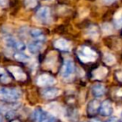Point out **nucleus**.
Returning a JSON list of instances; mask_svg holds the SVG:
<instances>
[{
    "label": "nucleus",
    "mask_w": 122,
    "mask_h": 122,
    "mask_svg": "<svg viewBox=\"0 0 122 122\" xmlns=\"http://www.w3.org/2000/svg\"><path fill=\"white\" fill-rule=\"evenodd\" d=\"M77 55L82 63L86 64L94 62L98 58V54L95 50L88 46H81L77 50Z\"/></svg>",
    "instance_id": "obj_1"
},
{
    "label": "nucleus",
    "mask_w": 122,
    "mask_h": 122,
    "mask_svg": "<svg viewBox=\"0 0 122 122\" xmlns=\"http://www.w3.org/2000/svg\"><path fill=\"white\" fill-rule=\"evenodd\" d=\"M21 98V92L14 88H0V99L7 102H15Z\"/></svg>",
    "instance_id": "obj_2"
},
{
    "label": "nucleus",
    "mask_w": 122,
    "mask_h": 122,
    "mask_svg": "<svg viewBox=\"0 0 122 122\" xmlns=\"http://www.w3.org/2000/svg\"><path fill=\"white\" fill-rule=\"evenodd\" d=\"M34 120L36 122H55V118L53 115L41 109H38L34 112Z\"/></svg>",
    "instance_id": "obj_3"
},
{
    "label": "nucleus",
    "mask_w": 122,
    "mask_h": 122,
    "mask_svg": "<svg viewBox=\"0 0 122 122\" xmlns=\"http://www.w3.org/2000/svg\"><path fill=\"white\" fill-rule=\"evenodd\" d=\"M75 72V65L71 59H67L64 62V65L61 70V75L65 79H68Z\"/></svg>",
    "instance_id": "obj_4"
},
{
    "label": "nucleus",
    "mask_w": 122,
    "mask_h": 122,
    "mask_svg": "<svg viewBox=\"0 0 122 122\" xmlns=\"http://www.w3.org/2000/svg\"><path fill=\"white\" fill-rule=\"evenodd\" d=\"M36 82H37V85L41 87H49L56 83V80L48 74H44L38 77Z\"/></svg>",
    "instance_id": "obj_5"
},
{
    "label": "nucleus",
    "mask_w": 122,
    "mask_h": 122,
    "mask_svg": "<svg viewBox=\"0 0 122 122\" xmlns=\"http://www.w3.org/2000/svg\"><path fill=\"white\" fill-rule=\"evenodd\" d=\"M37 18L40 22L48 24L51 21L50 9L48 7H42L37 11Z\"/></svg>",
    "instance_id": "obj_6"
},
{
    "label": "nucleus",
    "mask_w": 122,
    "mask_h": 122,
    "mask_svg": "<svg viewBox=\"0 0 122 122\" xmlns=\"http://www.w3.org/2000/svg\"><path fill=\"white\" fill-rule=\"evenodd\" d=\"M113 104H112V102L110 100H106L102 104H100L99 112H100L101 115H103V116H110L112 115V113H113Z\"/></svg>",
    "instance_id": "obj_7"
},
{
    "label": "nucleus",
    "mask_w": 122,
    "mask_h": 122,
    "mask_svg": "<svg viewBox=\"0 0 122 122\" xmlns=\"http://www.w3.org/2000/svg\"><path fill=\"white\" fill-rule=\"evenodd\" d=\"M8 70L12 74V75L14 77V79L19 81H24L26 80V74L24 72V70L18 66H9Z\"/></svg>",
    "instance_id": "obj_8"
},
{
    "label": "nucleus",
    "mask_w": 122,
    "mask_h": 122,
    "mask_svg": "<svg viewBox=\"0 0 122 122\" xmlns=\"http://www.w3.org/2000/svg\"><path fill=\"white\" fill-rule=\"evenodd\" d=\"M5 44L7 46L11 48H15L19 50H24L25 49V44L20 42L18 39L13 37H7L5 39Z\"/></svg>",
    "instance_id": "obj_9"
},
{
    "label": "nucleus",
    "mask_w": 122,
    "mask_h": 122,
    "mask_svg": "<svg viewBox=\"0 0 122 122\" xmlns=\"http://www.w3.org/2000/svg\"><path fill=\"white\" fill-rule=\"evenodd\" d=\"M54 46L55 49L61 51H70L71 49V44L65 39H59L54 41Z\"/></svg>",
    "instance_id": "obj_10"
},
{
    "label": "nucleus",
    "mask_w": 122,
    "mask_h": 122,
    "mask_svg": "<svg viewBox=\"0 0 122 122\" xmlns=\"http://www.w3.org/2000/svg\"><path fill=\"white\" fill-rule=\"evenodd\" d=\"M91 92L95 98H101L105 94V87L103 84H95L92 86Z\"/></svg>",
    "instance_id": "obj_11"
},
{
    "label": "nucleus",
    "mask_w": 122,
    "mask_h": 122,
    "mask_svg": "<svg viewBox=\"0 0 122 122\" xmlns=\"http://www.w3.org/2000/svg\"><path fill=\"white\" fill-rule=\"evenodd\" d=\"M60 90L56 88H47L42 91V95L47 100H51L60 95Z\"/></svg>",
    "instance_id": "obj_12"
},
{
    "label": "nucleus",
    "mask_w": 122,
    "mask_h": 122,
    "mask_svg": "<svg viewBox=\"0 0 122 122\" xmlns=\"http://www.w3.org/2000/svg\"><path fill=\"white\" fill-rule=\"evenodd\" d=\"M100 103L99 100H93L90 101V103L87 105V113L90 115H94L100 110Z\"/></svg>",
    "instance_id": "obj_13"
},
{
    "label": "nucleus",
    "mask_w": 122,
    "mask_h": 122,
    "mask_svg": "<svg viewBox=\"0 0 122 122\" xmlns=\"http://www.w3.org/2000/svg\"><path fill=\"white\" fill-rule=\"evenodd\" d=\"M108 70L105 67H99L92 72V78L94 80H103L106 76Z\"/></svg>",
    "instance_id": "obj_14"
},
{
    "label": "nucleus",
    "mask_w": 122,
    "mask_h": 122,
    "mask_svg": "<svg viewBox=\"0 0 122 122\" xmlns=\"http://www.w3.org/2000/svg\"><path fill=\"white\" fill-rule=\"evenodd\" d=\"M29 34H30L31 38L34 39V41H40V42H44V34H42L39 29H31L30 32H29Z\"/></svg>",
    "instance_id": "obj_15"
},
{
    "label": "nucleus",
    "mask_w": 122,
    "mask_h": 122,
    "mask_svg": "<svg viewBox=\"0 0 122 122\" xmlns=\"http://www.w3.org/2000/svg\"><path fill=\"white\" fill-rule=\"evenodd\" d=\"M44 44V42H40V41H34V43L29 44V50L30 53H32L33 54H36L40 51V49H42V44Z\"/></svg>",
    "instance_id": "obj_16"
},
{
    "label": "nucleus",
    "mask_w": 122,
    "mask_h": 122,
    "mask_svg": "<svg viewBox=\"0 0 122 122\" xmlns=\"http://www.w3.org/2000/svg\"><path fill=\"white\" fill-rule=\"evenodd\" d=\"M87 35L89 38L94 39V40H96L99 38V30L98 28L95 25H91L88 29H87Z\"/></svg>",
    "instance_id": "obj_17"
},
{
    "label": "nucleus",
    "mask_w": 122,
    "mask_h": 122,
    "mask_svg": "<svg viewBox=\"0 0 122 122\" xmlns=\"http://www.w3.org/2000/svg\"><path fill=\"white\" fill-rule=\"evenodd\" d=\"M14 57L16 60L20 61V62H24V63H25V62H29L31 59V58L29 57V55H27V54H24V53H22V52L15 53V54H14Z\"/></svg>",
    "instance_id": "obj_18"
},
{
    "label": "nucleus",
    "mask_w": 122,
    "mask_h": 122,
    "mask_svg": "<svg viewBox=\"0 0 122 122\" xmlns=\"http://www.w3.org/2000/svg\"><path fill=\"white\" fill-rule=\"evenodd\" d=\"M114 24L116 29H121L122 28V11L116 13L114 17Z\"/></svg>",
    "instance_id": "obj_19"
},
{
    "label": "nucleus",
    "mask_w": 122,
    "mask_h": 122,
    "mask_svg": "<svg viewBox=\"0 0 122 122\" xmlns=\"http://www.w3.org/2000/svg\"><path fill=\"white\" fill-rule=\"evenodd\" d=\"M103 60H104V62L108 65H112L115 63V56L112 54H110V53H105V54H104Z\"/></svg>",
    "instance_id": "obj_20"
},
{
    "label": "nucleus",
    "mask_w": 122,
    "mask_h": 122,
    "mask_svg": "<svg viewBox=\"0 0 122 122\" xmlns=\"http://www.w3.org/2000/svg\"><path fill=\"white\" fill-rule=\"evenodd\" d=\"M37 1L38 0H25V5L29 9H32L34 8L37 5Z\"/></svg>",
    "instance_id": "obj_21"
},
{
    "label": "nucleus",
    "mask_w": 122,
    "mask_h": 122,
    "mask_svg": "<svg viewBox=\"0 0 122 122\" xmlns=\"http://www.w3.org/2000/svg\"><path fill=\"white\" fill-rule=\"evenodd\" d=\"M102 30H103V32L105 33V34H109L112 32V28L109 24H105L102 26Z\"/></svg>",
    "instance_id": "obj_22"
},
{
    "label": "nucleus",
    "mask_w": 122,
    "mask_h": 122,
    "mask_svg": "<svg viewBox=\"0 0 122 122\" xmlns=\"http://www.w3.org/2000/svg\"><path fill=\"white\" fill-rule=\"evenodd\" d=\"M0 80H1V82H3V83L4 84H7L9 83V82H10L11 79L9 78V75H7L6 74H3V75H0Z\"/></svg>",
    "instance_id": "obj_23"
},
{
    "label": "nucleus",
    "mask_w": 122,
    "mask_h": 122,
    "mask_svg": "<svg viewBox=\"0 0 122 122\" xmlns=\"http://www.w3.org/2000/svg\"><path fill=\"white\" fill-rule=\"evenodd\" d=\"M115 75H116V78L118 79V80L122 82V71L121 70H119V71H116L115 73Z\"/></svg>",
    "instance_id": "obj_24"
},
{
    "label": "nucleus",
    "mask_w": 122,
    "mask_h": 122,
    "mask_svg": "<svg viewBox=\"0 0 122 122\" xmlns=\"http://www.w3.org/2000/svg\"><path fill=\"white\" fill-rule=\"evenodd\" d=\"M8 4V0H0V7H6Z\"/></svg>",
    "instance_id": "obj_25"
},
{
    "label": "nucleus",
    "mask_w": 122,
    "mask_h": 122,
    "mask_svg": "<svg viewBox=\"0 0 122 122\" xmlns=\"http://www.w3.org/2000/svg\"><path fill=\"white\" fill-rule=\"evenodd\" d=\"M106 122H120L118 120V119L117 118H115V117H112V118H110L108 120H107Z\"/></svg>",
    "instance_id": "obj_26"
},
{
    "label": "nucleus",
    "mask_w": 122,
    "mask_h": 122,
    "mask_svg": "<svg viewBox=\"0 0 122 122\" xmlns=\"http://www.w3.org/2000/svg\"><path fill=\"white\" fill-rule=\"evenodd\" d=\"M115 1H116V0H104V2H105V4H112V3H114Z\"/></svg>",
    "instance_id": "obj_27"
},
{
    "label": "nucleus",
    "mask_w": 122,
    "mask_h": 122,
    "mask_svg": "<svg viewBox=\"0 0 122 122\" xmlns=\"http://www.w3.org/2000/svg\"><path fill=\"white\" fill-rule=\"evenodd\" d=\"M90 122H101L100 120H98V119H92L91 120H90Z\"/></svg>",
    "instance_id": "obj_28"
},
{
    "label": "nucleus",
    "mask_w": 122,
    "mask_h": 122,
    "mask_svg": "<svg viewBox=\"0 0 122 122\" xmlns=\"http://www.w3.org/2000/svg\"><path fill=\"white\" fill-rule=\"evenodd\" d=\"M0 122H4V119H3V117L0 115Z\"/></svg>",
    "instance_id": "obj_29"
},
{
    "label": "nucleus",
    "mask_w": 122,
    "mask_h": 122,
    "mask_svg": "<svg viewBox=\"0 0 122 122\" xmlns=\"http://www.w3.org/2000/svg\"><path fill=\"white\" fill-rule=\"evenodd\" d=\"M11 122H20L19 120H13V121H11Z\"/></svg>",
    "instance_id": "obj_30"
}]
</instances>
